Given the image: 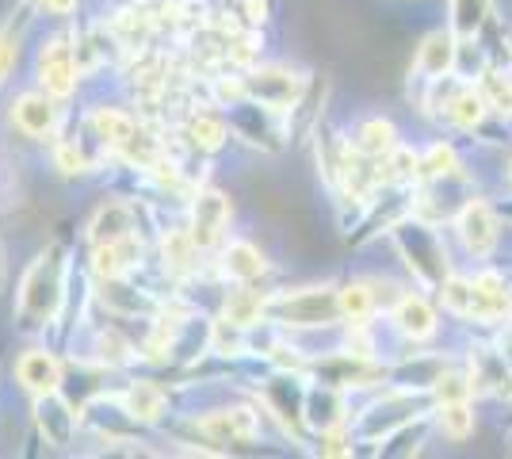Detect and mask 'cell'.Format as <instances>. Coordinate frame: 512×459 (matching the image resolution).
Masks as SVG:
<instances>
[{
    "instance_id": "obj_1",
    "label": "cell",
    "mask_w": 512,
    "mask_h": 459,
    "mask_svg": "<svg viewBox=\"0 0 512 459\" xmlns=\"http://www.w3.org/2000/svg\"><path fill=\"white\" fill-rule=\"evenodd\" d=\"M73 284V261H69V241L54 238L27 261L16 287V306H12V326L20 337H50V329L62 314Z\"/></svg>"
},
{
    "instance_id": "obj_2",
    "label": "cell",
    "mask_w": 512,
    "mask_h": 459,
    "mask_svg": "<svg viewBox=\"0 0 512 459\" xmlns=\"http://www.w3.org/2000/svg\"><path fill=\"white\" fill-rule=\"evenodd\" d=\"M264 318L279 333H302V329H333L344 322L341 291L329 284L295 287V291H268Z\"/></svg>"
},
{
    "instance_id": "obj_3",
    "label": "cell",
    "mask_w": 512,
    "mask_h": 459,
    "mask_svg": "<svg viewBox=\"0 0 512 459\" xmlns=\"http://www.w3.org/2000/svg\"><path fill=\"white\" fill-rule=\"evenodd\" d=\"M81 81H85V69H81V54H77V31L58 27V31L43 35V43L35 50V85L65 104L77 96Z\"/></svg>"
},
{
    "instance_id": "obj_4",
    "label": "cell",
    "mask_w": 512,
    "mask_h": 459,
    "mask_svg": "<svg viewBox=\"0 0 512 459\" xmlns=\"http://www.w3.org/2000/svg\"><path fill=\"white\" fill-rule=\"evenodd\" d=\"M394 238H398V249L406 257L409 272L425 287H440L451 276L448 249H444V241L436 238L432 226H425V222H398Z\"/></svg>"
},
{
    "instance_id": "obj_5",
    "label": "cell",
    "mask_w": 512,
    "mask_h": 459,
    "mask_svg": "<svg viewBox=\"0 0 512 459\" xmlns=\"http://www.w3.org/2000/svg\"><path fill=\"white\" fill-rule=\"evenodd\" d=\"M230 219H234V207H230V196L218 192V188H207L199 184L188 199V215H184V226L195 238V245L214 257L226 241H230Z\"/></svg>"
},
{
    "instance_id": "obj_6",
    "label": "cell",
    "mask_w": 512,
    "mask_h": 459,
    "mask_svg": "<svg viewBox=\"0 0 512 459\" xmlns=\"http://www.w3.org/2000/svg\"><path fill=\"white\" fill-rule=\"evenodd\" d=\"M8 123H12V131L20 134V138H27V142H46V146H50L65 127V104L35 85L12 100Z\"/></svg>"
},
{
    "instance_id": "obj_7",
    "label": "cell",
    "mask_w": 512,
    "mask_h": 459,
    "mask_svg": "<svg viewBox=\"0 0 512 459\" xmlns=\"http://www.w3.org/2000/svg\"><path fill=\"white\" fill-rule=\"evenodd\" d=\"M192 429V440H203V444H222V452H230L234 444H253L260 437V414L253 406H218V410H207V414H195L188 421Z\"/></svg>"
},
{
    "instance_id": "obj_8",
    "label": "cell",
    "mask_w": 512,
    "mask_h": 459,
    "mask_svg": "<svg viewBox=\"0 0 512 459\" xmlns=\"http://www.w3.org/2000/svg\"><path fill=\"white\" fill-rule=\"evenodd\" d=\"M245 96L268 111H291L306 88V77L287 66H253L241 73Z\"/></svg>"
},
{
    "instance_id": "obj_9",
    "label": "cell",
    "mask_w": 512,
    "mask_h": 459,
    "mask_svg": "<svg viewBox=\"0 0 512 459\" xmlns=\"http://www.w3.org/2000/svg\"><path fill=\"white\" fill-rule=\"evenodd\" d=\"M146 226H150V207H142L138 199H104L85 222V241L104 245L130 234H146Z\"/></svg>"
},
{
    "instance_id": "obj_10",
    "label": "cell",
    "mask_w": 512,
    "mask_h": 459,
    "mask_svg": "<svg viewBox=\"0 0 512 459\" xmlns=\"http://www.w3.org/2000/svg\"><path fill=\"white\" fill-rule=\"evenodd\" d=\"M31 425H35V437L50 444V448H69L77 440V433L85 429L81 425V410L62 391L31 398Z\"/></svg>"
},
{
    "instance_id": "obj_11",
    "label": "cell",
    "mask_w": 512,
    "mask_h": 459,
    "mask_svg": "<svg viewBox=\"0 0 512 459\" xmlns=\"http://www.w3.org/2000/svg\"><path fill=\"white\" fill-rule=\"evenodd\" d=\"M16 387L27 398H39V394L62 391V375H65V356L54 345H27L16 356Z\"/></svg>"
},
{
    "instance_id": "obj_12",
    "label": "cell",
    "mask_w": 512,
    "mask_h": 459,
    "mask_svg": "<svg viewBox=\"0 0 512 459\" xmlns=\"http://www.w3.org/2000/svg\"><path fill=\"white\" fill-rule=\"evenodd\" d=\"M115 394H119L123 410H127L142 429H157V425L169 421V391H165L157 379L130 375L127 383H123V391H115Z\"/></svg>"
},
{
    "instance_id": "obj_13",
    "label": "cell",
    "mask_w": 512,
    "mask_h": 459,
    "mask_svg": "<svg viewBox=\"0 0 512 459\" xmlns=\"http://www.w3.org/2000/svg\"><path fill=\"white\" fill-rule=\"evenodd\" d=\"M214 272L226 284H260L268 276V261H264V253L256 249L253 241L230 238L214 253Z\"/></svg>"
},
{
    "instance_id": "obj_14",
    "label": "cell",
    "mask_w": 512,
    "mask_h": 459,
    "mask_svg": "<svg viewBox=\"0 0 512 459\" xmlns=\"http://www.w3.org/2000/svg\"><path fill=\"white\" fill-rule=\"evenodd\" d=\"M455 230H459V241L467 245V253H474V257H490L501 226H497V215H493L490 203L470 199L467 207L459 211V219H455Z\"/></svg>"
},
{
    "instance_id": "obj_15",
    "label": "cell",
    "mask_w": 512,
    "mask_h": 459,
    "mask_svg": "<svg viewBox=\"0 0 512 459\" xmlns=\"http://www.w3.org/2000/svg\"><path fill=\"white\" fill-rule=\"evenodd\" d=\"M455 62H459L455 31H432L417 50V77H425V81L448 77V73H455Z\"/></svg>"
},
{
    "instance_id": "obj_16",
    "label": "cell",
    "mask_w": 512,
    "mask_h": 459,
    "mask_svg": "<svg viewBox=\"0 0 512 459\" xmlns=\"http://www.w3.org/2000/svg\"><path fill=\"white\" fill-rule=\"evenodd\" d=\"M325 77H314V81H306L302 88V96L295 100V108L287 111V142L295 138H306V134H314L321 127V104H325Z\"/></svg>"
},
{
    "instance_id": "obj_17",
    "label": "cell",
    "mask_w": 512,
    "mask_h": 459,
    "mask_svg": "<svg viewBox=\"0 0 512 459\" xmlns=\"http://www.w3.org/2000/svg\"><path fill=\"white\" fill-rule=\"evenodd\" d=\"M394 329L409 337V341H425L436 333V310L428 303L425 295H402L398 303H394Z\"/></svg>"
},
{
    "instance_id": "obj_18",
    "label": "cell",
    "mask_w": 512,
    "mask_h": 459,
    "mask_svg": "<svg viewBox=\"0 0 512 459\" xmlns=\"http://www.w3.org/2000/svg\"><path fill=\"white\" fill-rule=\"evenodd\" d=\"M352 146L363 157H371V161H383V157H390V153L398 150V131H394L390 119H363L360 127H356Z\"/></svg>"
},
{
    "instance_id": "obj_19",
    "label": "cell",
    "mask_w": 512,
    "mask_h": 459,
    "mask_svg": "<svg viewBox=\"0 0 512 459\" xmlns=\"http://www.w3.org/2000/svg\"><path fill=\"white\" fill-rule=\"evenodd\" d=\"M341 310H344V322H348V326H352V322H363V326H367V318L379 310L375 284H367V280L344 284L341 287Z\"/></svg>"
},
{
    "instance_id": "obj_20",
    "label": "cell",
    "mask_w": 512,
    "mask_h": 459,
    "mask_svg": "<svg viewBox=\"0 0 512 459\" xmlns=\"http://www.w3.org/2000/svg\"><path fill=\"white\" fill-rule=\"evenodd\" d=\"M490 23V0H451V31L455 39H474Z\"/></svg>"
},
{
    "instance_id": "obj_21",
    "label": "cell",
    "mask_w": 512,
    "mask_h": 459,
    "mask_svg": "<svg viewBox=\"0 0 512 459\" xmlns=\"http://www.w3.org/2000/svg\"><path fill=\"white\" fill-rule=\"evenodd\" d=\"M436 421H440V429H444L451 440H467L470 433H474V414H470L467 398H459V402H440Z\"/></svg>"
},
{
    "instance_id": "obj_22",
    "label": "cell",
    "mask_w": 512,
    "mask_h": 459,
    "mask_svg": "<svg viewBox=\"0 0 512 459\" xmlns=\"http://www.w3.org/2000/svg\"><path fill=\"white\" fill-rule=\"evenodd\" d=\"M23 50V27H16V20L0 23V85L12 77V69L20 62Z\"/></svg>"
},
{
    "instance_id": "obj_23",
    "label": "cell",
    "mask_w": 512,
    "mask_h": 459,
    "mask_svg": "<svg viewBox=\"0 0 512 459\" xmlns=\"http://www.w3.org/2000/svg\"><path fill=\"white\" fill-rule=\"evenodd\" d=\"M455 173H459V157H455V150L444 146V142H436V146L421 157V176H425V180H444V176H455Z\"/></svg>"
},
{
    "instance_id": "obj_24",
    "label": "cell",
    "mask_w": 512,
    "mask_h": 459,
    "mask_svg": "<svg viewBox=\"0 0 512 459\" xmlns=\"http://www.w3.org/2000/svg\"><path fill=\"white\" fill-rule=\"evenodd\" d=\"M20 4H27L35 16H46V20H69L81 8V0H20Z\"/></svg>"
},
{
    "instance_id": "obj_25",
    "label": "cell",
    "mask_w": 512,
    "mask_h": 459,
    "mask_svg": "<svg viewBox=\"0 0 512 459\" xmlns=\"http://www.w3.org/2000/svg\"><path fill=\"white\" fill-rule=\"evenodd\" d=\"M268 0H241V8H237V16H241V27H249V31H260L264 23H268Z\"/></svg>"
},
{
    "instance_id": "obj_26",
    "label": "cell",
    "mask_w": 512,
    "mask_h": 459,
    "mask_svg": "<svg viewBox=\"0 0 512 459\" xmlns=\"http://www.w3.org/2000/svg\"><path fill=\"white\" fill-rule=\"evenodd\" d=\"M8 291V245H4V234H0V295Z\"/></svg>"
},
{
    "instance_id": "obj_27",
    "label": "cell",
    "mask_w": 512,
    "mask_h": 459,
    "mask_svg": "<svg viewBox=\"0 0 512 459\" xmlns=\"http://www.w3.org/2000/svg\"><path fill=\"white\" fill-rule=\"evenodd\" d=\"M146 4H150V0H146Z\"/></svg>"
}]
</instances>
